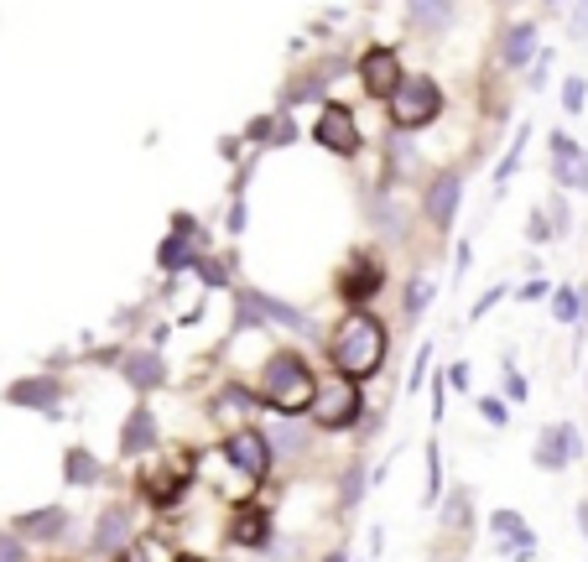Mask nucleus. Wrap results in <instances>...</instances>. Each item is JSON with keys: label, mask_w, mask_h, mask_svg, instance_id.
<instances>
[{"label": "nucleus", "mask_w": 588, "mask_h": 562, "mask_svg": "<svg viewBox=\"0 0 588 562\" xmlns=\"http://www.w3.org/2000/svg\"><path fill=\"white\" fill-rule=\"evenodd\" d=\"M329 359H333V370L344 375V380H354V386L370 380V375H380V359H385V323H380L376 313L354 307L350 318L333 328Z\"/></svg>", "instance_id": "obj_1"}, {"label": "nucleus", "mask_w": 588, "mask_h": 562, "mask_svg": "<svg viewBox=\"0 0 588 562\" xmlns=\"http://www.w3.org/2000/svg\"><path fill=\"white\" fill-rule=\"evenodd\" d=\"M260 396L271 401V412H282V417H297V412H313V401H318V380L313 370L303 365V354H271L266 359V370H260Z\"/></svg>", "instance_id": "obj_2"}, {"label": "nucleus", "mask_w": 588, "mask_h": 562, "mask_svg": "<svg viewBox=\"0 0 588 562\" xmlns=\"http://www.w3.org/2000/svg\"><path fill=\"white\" fill-rule=\"evenodd\" d=\"M385 105H391L396 131H422V125H432V120L443 115V89H438L427 73H406Z\"/></svg>", "instance_id": "obj_3"}, {"label": "nucleus", "mask_w": 588, "mask_h": 562, "mask_svg": "<svg viewBox=\"0 0 588 562\" xmlns=\"http://www.w3.org/2000/svg\"><path fill=\"white\" fill-rule=\"evenodd\" d=\"M313 417H318V427H329V432L354 427V422H359V386L339 375L329 391H318V401H313Z\"/></svg>", "instance_id": "obj_4"}, {"label": "nucleus", "mask_w": 588, "mask_h": 562, "mask_svg": "<svg viewBox=\"0 0 588 562\" xmlns=\"http://www.w3.org/2000/svg\"><path fill=\"white\" fill-rule=\"evenodd\" d=\"M224 459L250 479V485H260L266 479V468H271V438L266 432H256V427H240L235 438L224 443Z\"/></svg>", "instance_id": "obj_5"}, {"label": "nucleus", "mask_w": 588, "mask_h": 562, "mask_svg": "<svg viewBox=\"0 0 588 562\" xmlns=\"http://www.w3.org/2000/svg\"><path fill=\"white\" fill-rule=\"evenodd\" d=\"M401 78H406V73H401L391 47H376V52L359 58V84H365V94H376V99H391Z\"/></svg>", "instance_id": "obj_6"}, {"label": "nucleus", "mask_w": 588, "mask_h": 562, "mask_svg": "<svg viewBox=\"0 0 588 562\" xmlns=\"http://www.w3.org/2000/svg\"><path fill=\"white\" fill-rule=\"evenodd\" d=\"M318 146H329L333 157H354L359 151V125L344 105H329L323 115H318Z\"/></svg>", "instance_id": "obj_7"}, {"label": "nucleus", "mask_w": 588, "mask_h": 562, "mask_svg": "<svg viewBox=\"0 0 588 562\" xmlns=\"http://www.w3.org/2000/svg\"><path fill=\"white\" fill-rule=\"evenodd\" d=\"M458 198H464V178H458V172H438L432 187H427V198H422L427 219H432L438 230H448V224H453V213H458Z\"/></svg>", "instance_id": "obj_8"}, {"label": "nucleus", "mask_w": 588, "mask_h": 562, "mask_svg": "<svg viewBox=\"0 0 588 562\" xmlns=\"http://www.w3.org/2000/svg\"><path fill=\"white\" fill-rule=\"evenodd\" d=\"M5 401H11V406H32V412H52V406L63 401V386H58L52 375H26V380H16V386L5 391Z\"/></svg>", "instance_id": "obj_9"}, {"label": "nucleus", "mask_w": 588, "mask_h": 562, "mask_svg": "<svg viewBox=\"0 0 588 562\" xmlns=\"http://www.w3.org/2000/svg\"><path fill=\"white\" fill-rule=\"evenodd\" d=\"M584 448H578V427H567V422H558V427H547L537 438V464L541 468H563L567 459H578Z\"/></svg>", "instance_id": "obj_10"}, {"label": "nucleus", "mask_w": 588, "mask_h": 562, "mask_svg": "<svg viewBox=\"0 0 588 562\" xmlns=\"http://www.w3.org/2000/svg\"><path fill=\"white\" fill-rule=\"evenodd\" d=\"M552 178L563 187H588V157L584 146H573L567 136H552Z\"/></svg>", "instance_id": "obj_11"}, {"label": "nucleus", "mask_w": 588, "mask_h": 562, "mask_svg": "<svg viewBox=\"0 0 588 562\" xmlns=\"http://www.w3.org/2000/svg\"><path fill=\"white\" fill-rule=\"evenodd\" d=\"M490 532H494V541L505 547V552H516V558H531V526H526V515H516V511H494L490 515Z\"/></svg>", "instance_id": "obj_12"}, {"label": "nucleus", "mask_w": 588, "mask_h": 562, "mask_svg": "<svg viewBox=\"0 0 588 562\" xmlns=\"http://www.w3.org/2000/svg\"><path fill=\"white\" fill-rule=\"evenodd\" d=\"M120 375L136 386V391H157V386H167V365L157 359L151 350H136V354H125L120 359Z\"/></svg>", "instance_id": "obj_13"}, {"label": "nucleus", "mask_w": 588, "mask_h": 562, "mask_svg": "<svg viewBox=\"0 0 588 562\" xmlns=\"http://www.w3.org/2000/svg\"><path fill=\"white\" fill-rule=\"evenodd\" d=\"M125 541H131V511L125 505H105L95 526V552H125Z\"/></svg>", "instance_id": "obj_14"}, {"label": "nucleus", "mask_w": 588, "mask_h": 562, "mask_svg": "<svg viewBox=\"0 0 588 562\" xmlns=\"http://www.w3.org/2000/svg\"><path fill=\"white\" fill-rule=\"evenodd\" d=\"M120 448H125V453H146V448H157V417H151L146 406H136V412L125 417V427H120Z\"/></svg>", "instance_id": "obj_15"}, {"label": "nucleus", "mask_w": 588, "mask_h": 562, "mask_svg": "<svg viewBox=\"0 0 588 562\" xmlns=\"http://www.w3.org/2000/svg\"><path fill=\"white\" fill-rule=\"evenodd\" d=\"M188 234H193V219L188 213H177V230L162 240V251H157V260H162L167 271H183V266H193V245H188Z\"/></svg>", "instance_id": "obj_16"}, {"label": "nucleus", "mask_w": 588, "mask_h": 562, "mask_svg": "<svg viewBox=\"0 0 588 562\" xmlns=\"http://www.w3.org/2000/svg\"><path fill=\"white\" fill-rule=\"evenodd\" d=\"M380 292V260H370V256H359L350 266V281H344V297L350 303H370Z\"/></svg>", "instance_id": "obj_17"}, {"label": "nucleus", "mask_w": 588, "mask_h": 562, "mask_svg": "<svg viewBox=\"0 0 588 562\" xmlns=\"http://www.w3.org/2000/svg\"><path fill=\"white\" fill-rule=\"evenodd\" d=\"M63 526H69V511H58V505H48V511H32V515H16V532H26V537H63Z\"/></svg>", "instance_id": "obj_18"}, {"label": "nucleus", "mask_w": 588, "mask_h": 562, "mask_svg": "<svg viewBox=\"0 0 588 562\" xmlns=\"http://www.w3.org/2000/svg\"><path fill=\"white\" fill-rule=\"evenodd\" d=\"M230 537H235L240 547H266V541H271V521H266L260 511H240Z\"/></svg>", "instance_id": "obj_19"}, {"label": "nucleus", "mask_w": 588, "mask_h": 562, "mask_svg": "<svg viewBox=\"0 0 588 562\" xmlns=\"http://www.w3.org/2000/svg\"><path fill=\"white\" fill-rule=\"evenodd\" d=\"M412 16H417V26L422 32H448V22H453V0H412Z\"/></svg>", "instance_id": "obj_20"}, {"label": "nucleus", "mask_w": 588, "mask_h": 562, "mask_svg": "<svg viewBox=\"0 0 588 562\" xmlns=\"http://www.w3.org/2000/svg\"><path fill=\"white\" fill-rule=\"evenodd\" d=\"M531 47H537V26H511V32H505V47H500V58H505L511 69H520V63L531 58Z\"/></svg>", "instance_id": "obj_21"}, {"label": "nucleus", "mask_w": 588, "mask_h": 562, "mask_svg": "<svg viewBox=\"0 0 588 562\" xmlns=\"http://www.w3.org/2000/svg\"><path fill=\"white\" fill-rule=\"evenodd\" d=\"M63 474H69V485H95V479H99L95 453H84V448H69V464H63Z\"/></svg>", "instance_id": "obj_22"}, {"label": "nucleus", "mask_w": 588, "mask_h": 562, "mask_svg": "<svg viewBox=\"0 0 588 562\" xmlns=\"http://www.w3.org/2000/svg\"><path fill=\"white\" fill-rule=\"evenodd\" d=\"M427 303H432V281H412V286H406V313L422 318Z\"/></svg>", "instance_id": "obj_23"}, {"label": "nucleus", "mask_w": 588, "mask_h": 562, "mask_svg": "<svg viewBox=\"0 0 588 562\" xmlns=\"http://www.w3.org/2000/svg\"><path fill=\"white\" fill-rule=\"evenodd\" d=\"M359 485H365V468L350 464V468H344V490H339V500H344V505H359V494H365Z\"/></svg>", "instance_id": "obj_24"}, {"label": "nucleus", "mask_w": 588, "mask_h": 562, "mask_svg": "<svg viewBox=\"0 0 588 562\" xmlns=\"http://www.w3.org/2000/svg\"><path fill=\"white\" fill-rule=\"evenodd\" d=\"M271 443H277V453H303L307 438L297 432V427H277V432H271Z\"/></svg>", "instance_id": "obj_25"}, {"label": "nucleus", "mask_w": 588, "mask_h": 562, "mask_svg": "<svg viewBox=\"0 0 588 562\" xmlns=\"http://www.w3.org/2000/svg\"><path fill=\"white\" fill-rule=\"evenodd\" d=\"M427 500H438L443 494V468H438V448H427Z\"/></svg>", "instance_id": "obj_26"}, {"label": "nucleus", "mask_w": 588, "mask_h": 562, "mask_svg": "<svg viewBox=\"0 0 588 562\" xmlns=\"http://www.w3.org/2000/svg\"><path fill=\"white\" fill-rule=\"evenodd\" d=\"M479 417L494 422V427H505V422H511V406H505L500 396H485V401H479Z\"/></svg>", "instance_id": "obj_27"}, {"label": "nucleus", "mask_w": 588, "mask_h": 562, "mask_svg": "<svg viewBox=\"0 0 588 562\" xmlns=\"http://www.w3.org/2000/svg\"><path fill=\"white\" fill-rule=\"evenodd\" d=\"M0 562H26V541L16 532H0Z\"/></svg>", "instance_id": "obj_28"}, {"label": "nucleus", "mask_w": 588, "mask_h": 562, "mask_svg": "<svg viewBox=\"0 0 588 562\" xmlns=\"http://www.w3.org/2000/svg\"><path fill=\"white\" fill-rule=\"evenodd\" d=\"M584 99H588V84H584V78H567V89H563L567 115H578V110H584Z\"/></svg>", "instance_id": "obj_29"}, {"label": "nucleus", "mask_w": 588, "mask_h": 562, "mask_svg": "<svg viewBox=\"0 0 588 562\" xmlns=\"http://www.w3.org/2000/svg\"><path fill=\"white\" fill-rule=\"evenodd\" d=\"M427 359H432V350L422 344V350H417V359H412V375H406V391H417V386L427 380Z\"/></svg>", "instance_id": "obj_30"}, {"label": "nucleus", "mask_w": 588, "mask_h": 562, "mask_svg": "<svg viewBox=\"0 0 588 562\" xmlns=\"http://www.w3.org/2000/svg\"><path fill=\"white\" fill-rule=\"evenodd\" d=\"M552 313H558L563 323H573V318H578V292H558V303H552Z\"/></svg>", "instance_id": "obj_31"}, {"label": "nucleus", "mask_w": 588, "mask_h": 562, "mask_svg": "<svg viewBox=\"0 0 588 562\" xmlns=\"http://www.w3.org/2000/svg\"><path fill=\"white\" fill-rule=\"evenodd\" d=\"M198 277L209 281V286H224V266L219 260H198Z\"/></svg>", "instance_id": "obj_32"}, {"label": "nucleus", "mask_w": 588, "mask_h": 562, "mask_svg": "<svg viewBox=\"0 0 588 562\" xmlns=\"http://www.w3.org/2000/svg\"><path fill=\"white\" fill-rule=\"evenodd\" d=\"M526 234H531V240H537V245H541V240H552V224H547V219H541V209L531 213V224H526Z\"/></svg>", "instance_id": "obj_33"}, {"label": "nucleus", "mask_w": 588, "mask_h": 562, "mask_svg": "<svg viewBox=\"0 0 588 562\" xmlns=\"http://www.w3.org/2000/svg\"><path fill=\"white\" fill-rule=\"evenodd\" d=\"M500 297H505V286H494V292H485V297H479V303H474V318H479V313H490V307L500 303Z\"/></svg>", "instance_id": "obj_34"}, {"label": "nucleus", "mask_w": 588, "mask_h": 562, "mask_svg": "<svg viewBox=\"0 0 588 562\" xmlns=\"http://www.w3.org/2000/svg\"><path fill=\"white\" fill-rule=\"evenodd\" d=\"M448 386H458V391H469V365H453V370H448Z\"/></svg>", "instance_id": "obj_35"}, {"label": "nucleus", "mask_w": 588, "mask_h": 562, "mask_svg": "<svg viewBox=\"0 0 588 562\" xmlns=\"http://www.w3.org/2000/svg\"><path fill=\"white\" fill-rule=\"evenodd\" d=\"M573 32L588 37V0H578V11H573Z\"/></svg>", "instance_id": "obj_36"}, {"label": "nucleus", "mask_w": 588, "mask_h": 562, "mask_svg": "<svg viewBox=\"0 0 588 562\" xmlns=\"http://www.w3.org/2000/svg\"><path fill=\"white\" fill-rule=\"evenodd\" d=\"M115 562H146V558H142V552H136V547H131V552H120Z\"/></svg>", "instance_id": "obj_37"}, {"label": "nucleus", "mask_w": 588, "mask_h": 562, "mask_svg": "<svg viewBox=\"0 0 588 562\" xmlns=\"http://www.w3.org/2000/svg\"><path fill=\"white\" fill-rule=\"evenodd\" d=\"M578 526H584V537H588V505H578Z\"/></svg>", "instance_id": "obj_38"}, {"label": "nucleus", "mask_w": 588, "mask_h": 562, "mask_svg": "<svg viewBox=\"0 0 588 562\" xmlns=\"http://www.w3.org/2000/svg\"><path fill=\"white\" fill-rule=\"evenodd\" d=\"M323 562H344V552H329V558H323Z\"/></svg>", "instance_id": "obj_39"}, {"label": "nucleus", "mask_w": 588, "mask_h": 562, "mask_svg": "<svg viewBox=\"0 0 588 562\" xmlns=\"http://www.w3.org/2000/svg\"><path fill=\"white\" fill-rule=\"evenodd\" d=\"M177 562H204V558H188V552H183V558H177Z\"/></svg>", "instance_id": "obj_40"}]
</instances>
